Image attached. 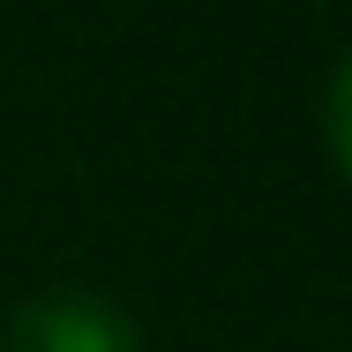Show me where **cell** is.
Instances as JSON below:
<instances>
[{"label":"cell","mask_w":352,"mask_h":352,"mask_svg":"<svg viewBox=\"0 0 352 352\" xmlns=\"http://www.w3.org/2000/svg\"><path fill=\"white\" fill-rule=\"evenodd\" d=\"M8 352H135V322L98 292H45L15 307Z\"/></svg>","instance_id":"1"},{"label":"cell","mask_w":352,"mask_h":352,"mask_svg":"<svg viewBox=\"0 0 352 352\" xmlns=\"http://www.w3.org/2000/svg\"><path fill=\"white\" fill-rule=\"evenodd\" d=\"M322 128H330V150H338V165H345V180H352V53H345V68L330 75V105H322Z\"/></svg>","instance_id":"2"}]
</instances>
